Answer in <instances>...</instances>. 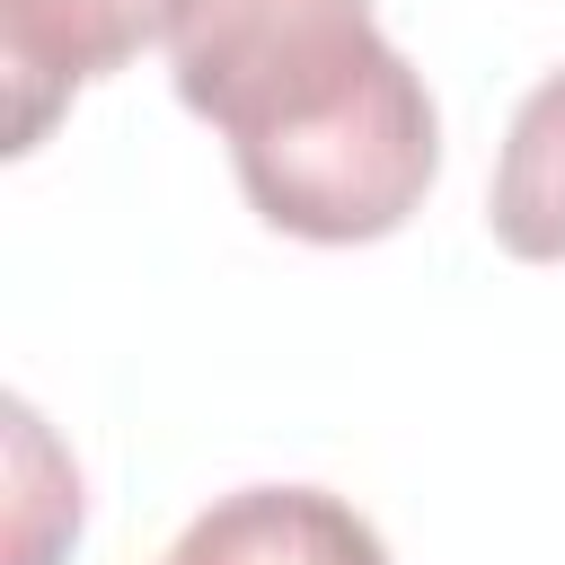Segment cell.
Instances as JSON below:
<instances>
[{"label":"cell","instance_id":"1","mask_svg":"<svg viewBox=\"0 0 565 565\" xmlns=\"http://www.w3.org/2000/svg\"><path fill=\"white\" fill-rule=\"evenodd\" d=\"M168 71L230 141L247 203L291 238H388L441 168L433 88L371 0H177Z\"/></svg>","mask_w":565,"mask_h":565},{"label":"cell","instance_id":"2","mask_svg":"<svg viewBox=\"0 0 565 565\" xmlns=\"http://www.w3.org/2000/svg\"><path fill=\"white\" fill-rule=\"evenodd\" d=\"M177 0H0V71H9V150H35L53 106L141 44H168Z\"/></svg>","mask_w":565,"mask_h":565},{"label":"cell","instance_id":"3","mask_svg":"<svg viewBox=\"0 0 565 565\" xmlns=\"http://www.w3.org/2000/svg\"><path fill=\"white\" fill-rule=\"evenodd\" d=\"M168 565H388V547L327 486H238L185 521Z\"/></svg>","mask_w":565,"mask_h":565},{"label":"cell","instance_id":"4","mask_svg":"<svg viewBox=\"0 0 565 565\" xmlns=\"http://www.w3.org/2000/svg\"><path fill=\"white\" fill-rule=\"evenodd\" d=\"M486 221H494L503 256L565 265V71H547L512 106V132H503L494 185H486Z\"/></svg>","mask_w":565,"mask_h":565}]
</instances>
